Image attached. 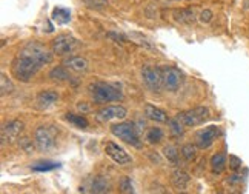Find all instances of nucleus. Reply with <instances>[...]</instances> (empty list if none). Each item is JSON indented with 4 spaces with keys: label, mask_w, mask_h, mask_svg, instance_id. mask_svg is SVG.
Listing matches in <instances>:
<instances>
[{
    "label": "nucleus",
    "mask_w": 249,
    "mask_h": 194,
    "mask_svg": "<svg viewBox=\"0 0 249 194\" xmlns=\"http://www.w3.org/2000/svg\"><path fill=\"white\" fill-rule=\"evenodd\" d=\"M23 131V122L20 120H11L6 125H3L2 128V145H5L6 142H13L16 140L20 133Z\"/></svg>",
    "instance_id": "obj_13"
},
{
    "label": "nucleus",
    "mask_w": 249,
    "mask_h": 194,
    "mask_svg": "<svg viewBox=\"0 0 249 194\" xmlns=\"http://www.w3.org/2000/svg\"><path fill=\"white\" fill-rule=\"evenodd\" d=\"M66 120L77 125L79 128H86L88 127V120H86L83 116H77V114H72V113H68L66 114Z\"/></svg>",
    "instance_id": "obj_23"
},
{
    "label": "nucleus",
    "mask_w": 249,
    "mask_h": 194,
    "mask_svg": "<svg viewBox=\"0 0 249 194\" xmlns=\"http://www.w3.org/2000/svg\"><path fill=\"white\" fill-rule=\"evenodd\" d=\"M57 137V130L54 127H39L34 131V142L36 147L40 151H50L54 148Z\"/></svg>",
    "instance_id": "obj_6"
},
{
    "label": "nucleus",
    "mask_w": 249,
    "mask_h": 194,
    "mask_svg": "<svg viewBox=\"0 0 249 194\" xmlns=\"http://www.w3.org/2000/svg\"><path fill=\"white\" fill-rule=\"evenodd\" d=\"M176 20L180 23H191L194 22V13L191 9H180V11H174Z\"/></svg>",
    "instance_id": "obj_22"
},
{
    "label": "nucleus",
    "mask_w": 249,
    "mask_h": 194,
    "mask_svg": "<svg viewBox=\"0 0 249 194\" xmlns=\"http://www.w3.org/2000/svg\"><path fill=\"white\" fill-rule=\"evenodd\" d=\"M126 108H123L120 105H112V106H105L97 113V117L102 122H108L114 119H124L126 117Z\"/></svg>",
    "instance_id": "obj_14"
},
{
    "label": "nucleus",
    "mask_w": 249,
    "mask_h": 194,
    "mask_svg": "<svg viewBox=\"0 0 249 194\" xmlns=\"http://www.w3.org/2000/svg\"><path fill=\"white\" fill-rule=\"evenodd\" d=\"M240 167H242V160L240 159H238L237 156H229V168L237 171Z\"/></svg>",
    "instance_id": "obj_32"
},
{
    "label": "nucleus",
    "mask_w": 249,
    "mask_h": 194,
    "mask_svg": "<svg viewBox=\"0 0 249 194\" xmlns=\"http://www.w3.org/2000/svg\"><path fill=\"white\" fill-rule=\"evenodd\" d=\"M63 65L72 73H86L88 71V62L80 56H71L68 59H65Z\"/></svg>",
    "instance_id": "obj_15"
},
{
    "label": "nucleus",
    "mask_w": 249,
    "mask_h": 194,
    "mask_svg": "<svg viewBox=\"0 0 249 194\" xmlns=\"http://www.w3.org/2000/svg\"><path fill=\"white\" fill-rule=\"evenodd\" d=\"M161 139H163V131L160 128H151L146 134V140L149 143H159Z\"/></svg>",
    "instance_id": "obj_25"
},
{
    "label": "nucleus",
    "mask_w": 249,
    "mask_h": 194,
    "mask_svg": "<svg viewBox=\"0 0 249 194\" xmlns=\"http://www.w3.org/2000/svg\"><path fill=\"white\" fill-rule=\"evenodd\" d=\"M57 100H59V93L54 90H45L37 96V105L40 108H50L57 103Z\"/></svg>",
    "instance_id": "obj_16"
},
{
    "label": "nucleus",
    "mask_w": 249,
    "mask_h": 194,
    "mask_svg": "<svg viewBox=\"0 0 249 194\" xmlns=\"http://www.w3.org/2000/svg\"><path fill=\"white\" fill-rule=\"evenodd\" d=\"M211 20H213V13H211L209 9H205V11L202 13V16H200V22H202V23H209Z\"/></svg>",
    "instance_id": "obj_33"
},
{
    "label": "nucleus",
    "mask_w": 249,
    "mask_h": 194,
    "mask_svg": "<svg viewBox=\"0 0 249 194\" xmlns=\"http://www.w3.org/2000/svg\"><path fill=\"white\" fill-rule=\"evenodd\" d=\"M120 191L122 193H134V188H132V183H131L129 177H123L120 180Z\"/></svg>",
    "instance_id": "obj_31"
},
{
    "label": "nucleus",
    "mask_w": 249,
    "mask_h": 194,
    "mask_svg": "<svg viewBox=\"0 0 249 194\" xmlns=\"http://www.w3.org/2000/svg\"><path fill=\"white\" fill-rule=\"evenodd\" d=\"M105 153L107 156H109L114 162L119 163V165H128L131 163V156L124 151L122 147H119L117 143L114 142H107L105 143Z\"/></svg>",
    "instance_id": "obj_10"
},
{
    "label": "nucleus",
    "mask_w": 249,
    "mask_h": 194,
    "mask_svg": "<svg viewBox=\"0 0 249 194\" xmlns=\"http://www.w3.org/2000/svg\"><path fill=\"white\" fill-rule=\"evenodd\" d=\"M20 54L30 57V59H33L34 62H37L42 66H45V65L53 62V54L48 51L43 45L37 43V42H30L26 46H23Z\"/></svg>",
    "instance_id": "obj_4"
},
{
    "label": "nucleus",
    "mask_w": 249,
    "mask_h": 194,
    "mask_svg": "<svg viewBox=\"0 0 249 194\" xmlns=\"http://www.w3.org/2000/svg\"><path fill=\"white\" fill-rule=\"evenodd\" d=\"M111 188L109 182L103 176H94L86 180L80 187V191L83 193H108Z\"/></svg>",
    "instance_id": "obj_11"
},
{
    "label": "nucleus",
    "mask_w": 249,
    "mask_h": 194,
    "mask_svg": "<svg viewBox=\"0 0 249 194\" xmlns=\"http://www.w3.org/2000/svg\"><path fill=\"white\" fill-rule=\"evenodd\" d=\"M0 83H2V86H0V90H2V96H5L6 93H11L13 91V83L6 77L5 73L0 74Z\"/></svg>",
    "instance_id": "obj_28"
},
{
    "label": "nucleus",
    "mask_w": 249,
    "mask_h": 194,
    "mask_svg": "<svg viewBox=\"0 0 249 194\" xmlns=\"http://www.w3.org/2000/svg\"><path fill=\"white\" fill-rule=\"evenodd\" d=\"M51 17L57 25H65L71 20V13L66 8H54Z\"/></svg>",
    "instance_id": "obj_20"
},
{
    "label": "nucleus",
    "mask_w": 249,
    "mask_h": 194,
    "mask_svg": "<svg viewBox=\"0 0 249 194\" xmlns=\"http://www.w3.org/2000/svg\"><path fill=\"white\" fill-rule=\"evenodd\" d=\"M218 134H220V131H218L217 127H208V128L198 131L196 134V145L198 148L206 150L215 142V139L218 137Z\"/></svg>",
    "instance_id": "obj_12"
},
{
    "label": "nucleus",
    "mask_w": 249,
    "mask_h": 194,
    "mask_svg": "<svg viewBox=\"0 0 249 194\" xmlns=\"http://www.w3.org/2000/svg\"><path fill=\"white\" fill-rule=\"evenodd\" d=\"M82 2L88 8H92V9H100V8H105L108 5V0H82Z\"/></svg>",
    "instance_id": "obj_30"
},
{
    "label": "nucleus",
    "mask_w": 249,
    "mask_h": 194,
    "mask_svg": "<svg viewBox=\"0 0 249 194\" xmlns=\"http://www.w3.org/2000/svg\"><path fill=\"white\" fill-rule=\"evenodd\" d=\"M40 68H42V65H39L33 59H30V57L18 53L16 60L13 62V74L16 79L22 80V82H28L37 71L40 70Z\"/></svg>",
    "instance_id": "obj_2"
},
{
    "label": "nucleus",
    "mask_w": 249,
    "mask_h": 194,
    "mask_svg": "<svg viewBox=\"0 0 249 194\" xmlns=\"http://www.w3.org/2000/svg\"><path fill=\"white\" fill-rule=\"evenodd\" d=\"M50 79L55 80V82H71V74H70V70L66 68L65 65L63 66H55L50 71Z\"/></svg>",
    "instance_id": "obj_18"
},
{
    "label": "nucleus",
    "mask_w": 249,
    "mask_h": 194,
    "mask_svg": "<svg viewBox=\"0 0 249 194\" xmlns=\"http://www.w3.org/2000/svg\"><path fill=\"white\" fill-rule=\"evenodd\" d=\"M176 117L183 123L185 127H197V125H202L209 117V110L205 108V106H197V108L178 113Z\"/></svg>",
    "instance_id": "obj_5"
},
{
    "label": "nucleus",
    "mask_w": 249,
    "mask_h": 194,
    "mask_svg": "<svg viewBox=\"0 0 249 194\" xmlns=\"http://www.w3.org/2000/svg\"><path fill=\"white\" fill-rule=\"evenodd\" d=\"M57 167H59V163H55V162H39V163L33 165V170L34 171H50Z\"/></svg>",
    "instance_id": "obj_27"
},
{
    "label": "nucleus",
    "mask_w": 249,
    "mask_h": 194,
    "mask_svg": "<svg viewBox=\"0 0 249 194\" xmlns=\"http://www.w3.org/2000/svg\"><path fill=\"white\" fill-rule=\"evenodd\" d=\"M143 82L151 91H160L163 86V76H161V68L157 66H143L142 70Z\"/></svg>",
    "instance_id": "obj_9"
},
{
    "label": "nucleus",
    "mask_w": 249,
    "mask_h": 194,
    "mask_svg": "<svg viewBox=\"0 0 249 194\" xmlns=\"http://www.w3.org/2000/svg\"><path fill=\"white\" fill-rule=\"evenodd\" d=\"M163 153H165V157L171 163H177V160H178V153H177V150L174 147H172V145H168V147H165Z\"/></svg>",
    "instance_id": "obj_29"
},
{
    "label": "nucleus",
    "mask_w": 249,
    "mask_h": 194,
    "mask_svg": "<svg viewBox=\"0 0 249 194\" xmlns=\"http://www.w3.org/2000/svg\"><path fill=\"white\" fill-rule=\"evenodd\" d=\"M197 145H193V143H186L181 147V156H183L186 160H193L196 157V151H197Z\"/></svg>",
    "instance_id": "obj_26"
},
{
    "label": "nucleus",
    "mask_w": 249,
    "mask_h": 194,
    "mask_svg": "<svg viewBox=\"0 0 249 194\" xmlns=\"http://www.w3.org/2000/svg\"><path fill=\"white\" fill-rule=\"evenodd\" d=\"M168 125H169V128H171V133L174 134V136H181L185 133V125L181 123L177 117H174V119H169L168 120Z\"/></svg>",
    "instance_id": "obj_24"
},
{
    "label": "nucleus",
    "mask_w": 249,
    "mask_h": 194,
    "mask_svg": "<svg viewBox=\"0 0 249 194\" xmlns=\"http://www.w3.org/2000/svg\"><path fill=\"white\" fill-rule=\"evenodd\" d=\"M80 46V42L70 34H60L53 40V51L57 56L72 54Z\"/></svg>",
    "instance_id": "obj_7"
},
{
    "label": "nucleus",
    "mask_w": 249,
    "mask_h": 194,
    "mask_svg": "<svg viewBox=\"0 0 249 194\" xmlns=\"http://www.w3.org/2000/svg\"><path fill=\"white\" fill-rule=\"evenodd\" d=\"M145 116H146L148 119L154 120V122H160V123H165V122L169 120L168 114L163 110H160V108H157V106L149 105V103L145 106Z\"/></svg>",
    "instance_id": "obj_17"
},
{
    "label": "nucleus",
    "mask_w": 249,
    "mask_h": 194,
    "mask_svg": "<svg viewBox=\"0 0 249 194\" xmlns=\"http://www.w3.org/2000/svg\"><path fill=\"white\" fill-rule=\"evenodd\" d=\"M171 182L172 185H174L177 190H185L188 182H189V176L181 170H176L174 173H172V177H171Z\"/></svg>",
    "instance_id": "obj_19"
},
{
    "label": "nucleus",
    "mask_w": 249,
    "mask_h": 194,
    "mask_svg": "<svg viewBox=\"0 0 249 194\" xmlns=\"http://www.w3.org/2000/svg\"><path fill=\"white\" fill-rule=\"evenodd\" d=\"M226 167V156L223 153H217L211 157V168H213L214 173H222Z\"/></svg>",
    "instance_id": "obj_21"
},
{
    "label": "nucleus",
    "mask_w": 249,
    "mask_h": 194,
    "mask_svg": "<svg viewBox=\"0 0 249 194\" xmlns=\"http://www.w3.org/2000/svg\"><path fill=\"white\" fill-rule=\"evenodd\" d=\"M111 133L120 140L132 145V147H137V148L140 147V137H139L137 128H136V125L131 122H122L117 125H112Z\"/></svg>",
    "instance_id": "obj_3"
},
{
    "label": "nucleus",
    "mask_w": 249,
    "mask_h": 194,
    "mask_svg": "<svg viewBox=\"0 0 249 194\" xmlns=\"http://www.w3.org/2000/svg\"><path fill=\"white\" fill-rule=\"evenodd\" d=\"M163 76V88L168 91H177L183 83V73L176 66H161Z\"/></svg>",
    "instance_id": "obj_8"
},
{
    "label": "nucleus",
    "mask_w": 249,
    "mask_h": 194,
    "mask_svg": "<svg viewBox=\"0 0 249 194\" xmlns=\"http://www.w3.org/2000/svg\"><path fill=\"white\" fill-rule=\"evenodd\" d=\"M89 93L95 103H109V102H119L122 100V91L119 85L107 83V82H95L89 85Z\"/></svg>",
    "instance_id": "obj_1"
}]
</instances>
